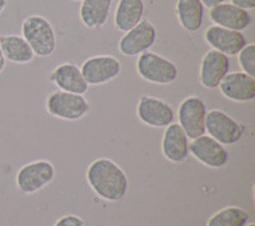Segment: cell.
Wrapping results in <instances>:
<instances>
[{"label": "cell", "instance_id": "1", "mask_svg": "<svg viewBox=\"0 0 255 226\" xmlns=\"http://www.w3.org/2000/svg\"><path fill=\"white\" fill-rule=\"evenodd\" d=\"M86 177L96 196L109 202L122 201L129 189V180L125 171L108 157H100L92 161Z\"/></svg>", "mask_w": 255, "mask_h": 226}, {"label": "cell", "instance_id": "2", "mask_svg": "<svg viewBox=\"0 0 255 226\" xmlns=\"http://www.w3.org/2000/svg\"><path fill=\"white\" fill-rule=\"evenodd\" d=\"M22 37L28 42L35 56L49 58L56 50V35L51 22L42 15L32 14L22 22Z\"/></svg>", "mask_w": 255, "mask_h": 226}, {"label": "cell", "instance_id": "3", "mask_svg": "<svg viewBox=\"0 0 255 226\" xmlns=\"http://www.w3.org/2000/svg\"><path fill=\"white\" fill-rule=\"evenodd\" d=\"M135 68L140 78L152 84H172L179 77V68L174 61L152 51L138 55Z\"/></svg>", "mask_w": 255, "mask_h": 226}, {"label": "cell", "instance_id": "4", "mask_svg": "<svg viewBox=\"0 0 255 226\" xmlns=\"http://www.w3.org/2000/svg\"><path fill=\"white\" fill-rule=\"evenodd\" d=\"M45 106L50 115L65 122H77L83 119L91 110L90 102L84 95L60 90L47 96Z\"/></svg>", "mask_w": 255, "mask_h": 226}, {"label": "cell", "instance_id": "5", "mask_svg": "<svg viewBox=\"0 0 255 226\" xmlns=\"http://www.w3.org/2000/svg\"><path fill=\"white\" fill-rule=\"evenodd\" d=\"M206 133L223 146L238 143L245 133V127L232 116L218 109L207 113Z\"/></svg>", "mask_w": 255, "mask_h": 226}, {"label": "cell", "instance_id": "6", "mask_svg": "<svg viewBox=\"0 0 255 226\" xmlns=\"http://www.w3.org/2000/svg\"><path fill=\"white\" fill-rule=\"evenodd\" d=\"M55 179V168L47 160H37L26 164L18 170L15 183L24 195H33L47 187Z\"/></svg>", "mask_w": 255, "mask_h": 226}, {"label": "cell", "instance_id": "7", "mask_svg": "<svg viewBox=\"0 0 255 226\" xmlns=\"http://www.w3.org/2000/svg\"><path fill=\"white\" fill-rule=\"evenodd\" d=\"M207 105L199 96H188L180 102L177 109V123L189 139L206 134Z\"/></svg>", "mask_w": 255, "mask_h": 226}, {"label": "cell", "instance_id": "8", "mask_svg": "<svg viewBox=\"0 0 255 226\" xmlns=\"http://www.w3.org/2000/svg\"><path fill=\"white\" fill-rule=\"evenodd\" d=\"M136 116L143 124L152 128H166L175 122L174 109L167 101L154 96L143 95L136 102Z\"/></svg>", "mask_w": 255, "mask_h": 226}, {"label": "cell", "instance_id": "9", "mask_svg": "<svg viewBox=\"0 0 255 226\" xmlns=\"http://www.w3.org/2000/svg\"><path fill=\"white\" fill-rule=\"evenodd\" d=\"M81 72L88 86H101L119 77L122 63L113 55H95L83 61Z\"/></svg>", "mask_w": 255, "mask_h": 226}, {"label": "cell", "instance_id": "10", "mask_svg": "<svg viewBox=\"0 0 255 226\" xmlns=\"http://www.w3.org/2000/svg\"><path fill=\"white\" fill-rule=\"evenodd\" d=\"M156 40V27L143 18L135 27L123 35L119 41V51L125 56H138L151 49Z\"/></svg>", "mask_w": 255, "mask_h": 226}, {"label": "cell", "instance_id": "11", "mask_svg": "<svg viewBox=\"0 0 255 226\" xmlns=\"http://www.w3.org/2000/svg\"><path fill=\"white\" fill-rule=\"evenodd\" d=\"M189 152L202 165L212 169H221L229 163L230 155L225 146L217 142L208 134L191 139L189 143Z\"/></svg>", "mask_w": 255, "mask_h": 226}, {"label": "cell", "instance_id": "12", "mask_svg": "<svg viewBox=\"0 0 255 226\" xmlns=\"http://www.w3.org/2000/svg\"><path fill=\"white\" fill-rule=\"evenodd\" d=\"M204 40L207 44L218 52L225 55H238L243 47L248 44L247 37L243 32L227 29L212 24L204 32Z\"/></svg>", "mask_w": 255, "mask_h": 226}, {"label": "cell", "instance_id": "13", "mask_svg": "<svg viewBox=\"0 0 255 226\" xmlns=\"http://www.w3.org/2000/svg\"><path fill=\"white\" fill-rule=\"evenodd\" d=\"M218 88L223 97L230 101H253L255 99V77L244 72L227 73Z\"/></svg>", "mask_w": 255, "mask_h": 226}, {"label": "cell", "instance_id": "14", "mask_svg": "<svg viewBox=\"0 0 255 226\" xmlns=\"http://www.w3.org/2000/svg\"><path fill=\"white\" fill-rule=\"evenodd\" d=\"M227 73H230L229 56L216 50L207 51L199 68V82L202 87L207 90L218 88Z\"/></svg>", "mask_w": 255, "mask_h": 226}, {"label": "cell", "instance_id": "15", "mask_svg": "<svg viewBox=\"0 0 255 226\" xmlns=\"http://www.w3.org/2000/svg\"><path fill=\"white\" fill-rule=\"evenodd\" d=\"M189 138L179 123H172L166 127L162 137V155L166 160L174 164H183L189 159Z\"/></svg>", "mask_w": 255, "mask_h": 226}, {"label": "cell", "instance_id": "16", "mask_svg": "<svg viewBox=\"0 0 255 226\" xmlns=\"http://www.w3.org/2000/svg\"><path fill=\"white\" fill-rule=\"evenodd\" d=\"M50 79L60 91L84 95L87 93L88 83L81 72V67L74 63H61L51 72Z\"/></svg>", "mask_w": 255, "mask_h": 226}, {"label": "cell", "instance_id": "17", "mask_svg": "<svg viewBox=\"0 0 255 226\" xmlns=\"http://www.w3.org/2000/svg\"><path fill=\"white\" fill-rule=\"evenodd\" d=\"M209 19L216 26L234 31H244L252 24L253 18L248 10L238 8L231 3H222L209 9Z\"/></svg>", "mask_w": 255, "mask_h": 226}, {"label": "cell", "instance_id": "18", "mask_svg": "<svg viewBox=\"0 0 255 226\" xmlns=\"http://www.w3.org/2000/svg\"><path fill=\"white\" fill-rule=\"evenodd\" d=\"M144 9L143 0H119L114 15L115 28L122 33L130 31L143 19Z\"/></svg>", "mask_w": 255, "mask_h": 226}, {"label": "cell", "instance_id": "19", "mask_svg": "<svg viewBox=\"0 0 255 226\" xmlns=\"http://www.w3.org/2000/svg\"><path fill=\"white\" fill-rule=\"evenodd\" d=\"M113 0H82L79 18L87 28L96 29L108 22Z\"/></svg>", "mask_w": 255, "mask_h": 226}, {"label": "cell", "instance_id": "20", "mask_svg": "<svg viewBox=\"0 0 255 226\" xmlns=\"http://www.w3.org/2000/svg\"><path fill=\"white\" fill-rule=\"evenodd\" d=\"M175 10L180 26L186 32L194 33L202 28L204 6L200 0H177Z\"/></svg>", "mask_w": 255, "mask_h": 226}, {"label": "cell", "instance_id": "21", "mask_svg": "<svg viewBox=\"0 0 255 226\" xmlns=\"http://www.w3.org/2000/svg\"><path fill=\"white\" fill-rule=\"evenodd\" d=\"M0 47L5 60L13 64H28L35 58L28 42L20 35H1Z\"/></svg>", "mask_w": 255, "mask_h": 226}, {"label": "cell", "instance_id": "22", "mask_svg": "<svg viewBox=\"0 0 255 226\" xmlns=\"http://www.w3.org/2000/svg\"><path fill=\"white\" fill-rule=\"evenodd\" d=\"M249 223V214L236 206H229L216 212L207 226H245Z\"/></svg>", "mask_w": 255, "mask_h": 226}, {"label": "cell", "instance_id": "23", "mask_svg": "<svg viewBox=\"0 0 255 226\" xmlns=\"http://www.w3.org/2000/svg\"><path fill=\"white\" fill-rule=\"evenodd\" d=\"M239 55V65L244 73L255 77V45L247 44Z\"/></svg>", "mask_w": 255, "mask_h": 226}, {"label": "cell", "instance_id": "24", "mask_svg": "<svg viewBox=\"0 0 255 226\" xmlns=\"http://www.w3.org/2000/svg\"><path fill=\"white\" fill-rule=\"evenodd\" d=\"M54 226H86V224L83 219L77 215H65V216H61Z\"/></svg>", "mask_w": 255, "mask_h": 226}, {"label": "cell", "instance_id": "25", "mask_svg": "<svg viewBox=\"0 0 255 226\" xmlns=\"http://www.w3.org/2000/svg\"><path fill=\"white\" fill-rule=\"evenodd\" d=\"M231 4L244 10H253L255 8V0H231Z\"/></svg>", "mask_w": 255, "mask_h": 226}, {"label": "cell", "instance_id": "26", "mask_svg": "<svg viewBox=\"0 0 255 226\" xmlns=\"http://www.w3.org/2000/svg\"><path fill=\"white\" fill-rule=\"evenodd\" d=\"M200 1H202V4H203L204 8H208V9L215 8V6L225 3V0H200Z\"/></svg>", "mask_w": 255, "mask_h": 226}, {"label": "cell", "instance_id": "27", "mask_svg": "<svg viewBox=\"0 0 255 226\" xmlns=\"http://www.w3.org/2000/svg\"><path fill=\"white\" fill-rule=\"evenodd\" d=\"M5 65H6V60H5V58H4L3 51H1V47H0V74L4 72V69H5Z\"/></svg>", "mask_w": 255, "mask_h": 226}, {"label": "cell", "instance_id": "28", "mask_svg": "<svg viewBox=\"0 0 255 226\" xmlns=\"http://www.w3.org/2000/svg\"><path fill=\"white\" fill-rule=\"evenodd\" d=\"M6 5H8V0H0V14L5 10Z\"/></svg>", "mask_w": 255, "mask_h": 226}, {"label": "cell", "instance_id": "29", "mask_svg": "<svg viewBox=\"0 0 255 226\" xmlns=\"http://www.w3.org/2000/svg\"><path fill=\"white\" fill-rule=\"evenodd\" d=\"M245 226H255V224H253V223H248L247 225H245Z\"/></svg>", "mask_w": 255, "mask_h": 226}, {"label": "cell", "instance_id": "30", "mask_svg": "<svg viewBox=\"0 0 255 226\" xmlns=\"http://www.w3.org/2000/svg\"><path fill=\"white\" fill-rule=\"evenodd\" d=\"M74 1H82V0H74Z\"/></svg>", "mask_w": 255, "mask_h": 226}]
</instances>
